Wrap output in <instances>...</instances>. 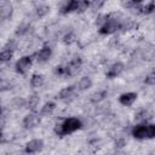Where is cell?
I'll use <instances>...</instances> for the list:
<instances>
[{"instance_id": "obj_30", "label": "cell", "mask_w": 155, "mask_h": 155, "mask_svg": "<svg viewBox=\"0 0 155 155\" xmlns=\"http://www.w3.org/2000/svg\"><path fill=\"white\" fill-rule=\"evenodd\" d=\"M6 90H10V82H6L4 80L1 82V91H6Z\"/></svg>"}, {"instance_id": "obj_29", "label": "cell", "mask_w": 155, "mask_h": 155, "mask_svg": "<svg viewBox=\"0 0 155 155\" xmlns=\"http://www.w3.org/2000/svg\"><path fill=\"white\" fill-rule=\"evenodd\" d=\"M125 145H126V140L125 139L121 138V139H116L115 140V147L116 148H124Z\"/></svg>"}, {"instance_id": "obj_16", "label": "cell", "mask_w": 155, "mask_h": 155, "mask_svg": "<svg viewBox=\"0 0 155 155\" xmlns=\"http://www.w3.org/2000/svg\"><path fill=\"white\" fill-rule=\"evenodd\" d=\"M74 92H75V86H67V87H64L63 90H61V92H59V98H61V99H68V98L73 97Z\"/></svg>"}, {"instance_id": "obj_17", "label": "cell", "mask_w": 155, "mask_h": 155, "mask_svg": "<svg viewBox=\"0 0 155 155\" xmlns=\"http://www.w3.org/2000/svg\"><path fill=\"white\" fill-rule=\"evenodd\" d=\"M48 12H50V6H48V5H45V4H41V5H39V6L35 8V13H36V16H38L39 18L46 17V16L48 15Z\"/></svg>"}, {"instance_id": "obj_19", "label": "cell", "mask_w": 155, "mask_h": 155, "mask_svg": "<svg viewBox=\"0 0 155 155\" xmlns=\"http://www.w3.org/2000/svg\"><path fill=\"white\" fill-rule=\"evenodd\" d=\"M44 84V78L42 75L40 74H34L30 79V86L34 87V88H38V87H41Z\"/></svg>"}, {"instance_id": "obj_23", "label": "cell", "mask_w": 155, "mask_h": 155, "mask_svg": "<svg viewBox=\"0 0 155 155\" xmlns=\"http://www.w3.org/2000/svg\"><path fill=\"white\" fill-rule=\"evenodd\" d=\"M75 41V34L73 31H68L64 36H63V42L67 44V45H70Z\"/></svg>"}, {"instance_id": "obj_7", "label": "cell", "mask_w": 155, "mask_h": 155, "mask_svg": "<svg viewBox=\"0 0 155 155\" xmlns=\"http://www.w3.org/2000/svg\"><path fill=\"white\" fill-rule=\"evenodd\" d=\"M13 13V6L8 0H1V5H0V17L2 21H6L8 18H11Z\"/></svg>"}, {"instance_id": "obj_10", "label": "cell", "mask_w": 155, "mask_h": 155, "mask_svg": "<svg viewBox=\"0 0 155 155\" xmlns=\"http://www.w3.org/2000/svg\"><path fill=\"white\" fill-rule=\"evenodd\" d=\"M51 56H52V48L50 46H44L36 53V61L39 63H45L51 58Z\"/></svg>"}, {"instance_id": "obj_9", "label": "cell", "mask_w": 155, "mask_h": 155, "mask_svg": "<svg viewBox=\"0 0 155 155\" xmlns=\"http://www.w3.org/2000/svg\"><path fill=\"white\" fill-rule=\"evenodd\" d=\"M124 69H125V65H124L121 62H116V63L111 64L110 68L108 69V71H107V78L114 79V78L119 76V75L124 71Z\"/></svg>"}, {"instance_id": "obj_5", "label": "cell", "mask_w": 155, "mask_h": 155, "mask_svg": "<svg viewBox=\"0 0 155 155\" xmlns=\"http://www.w3.org/2000/svg\"><path fill=\"white\" fill-rule=\"evenodd\" d=\"M31 64H33V58H31L30 56H23V57H21V58L16 62L15 68H16V70H17L19 74H25V73L30 69Z\"/></svg>"}, {"instance_id": "obj_12", "label": "cell", "mask_w": 155, "mask_h": 155, "mask_svg": "<svg viewBox=\"0 0 155 155\" xmlns=\"http://www.w3.org/2000/svg\"><path fill=\"white\" fill-rule=\"evenodd\" d=\"M132 136L137 139H145L147 138V124H139L133 127Z\"/></svg>"}, {"instance_id": "obj_20", "label": "cell", "mask_w": 155, "mask_h": 155, "mask_svg": "<svg viewBox=\"0 0 155 155\" xmlns=\"http://www.w3.org/2000/svg\"><path fill=\"white\" fill-rule=\"evenodd\" d=\"M12 56H13V51H12V48L5 47V48L1 51L0 59H1V62H8V61H11Z\"/></svg>"}, {"instance_id": "obj_14", "label": "cell", "mask_w": 155, "mask_h": 155, "mask_svg": "<svg viewBox=\"0 0 155 155\" xmlns=\"http://www.w3.org/2000/svg\"><path fill=\"white\" fill-rule=\"evenodd\" d=\"M54 109H56V104H54L53 102H47V103H45V104L41 107L40 114H41L42 116H48V115H51V114L54 111Z\"/></svg>"}, {"instance_id": "obj_27", "label": "cell", "mask_w": 155, "mask_h": 155, "mask_svg": "<svg viewBox=\"0 0 155 155\" xmlns=\"http://www.w3.org/2000/svg\"><path fill=\"white\" fill-rule=\"evenodd\" d=\"M12 105H13L16 109H18V108L25 107V105H27V101H24L23 98H17V99H15V101H13Z\"/></svg>"}, {"instance_id": "obj_2", "label": "cell", "mask_w": 155, "mask_h": 155, "mask_svg": "<svg viewBox=\"0 0 155 155\" xmlns=\"http://www.w3.org/2000/svg\"><path fill=\"white\" fill-rule=\"evenodd\" d=\"M121 19L116 15H108L107 21L99 27V33L103 35H110L114 34L120 29Z\"/></svg>"}, {"instance_id": "obj_8", "label": "cell", "mask_w": 155, "mask_h": 155, "mask_svg": "<svg viewBox=\"0 0 155 155\" xmlns=\"http://www.w3.org/2000/svg\"><path fill=\"white\" fill-rule=\"evenodd\" d=\"M39 122H40L39 115H38V114H34V113H30V114H28V115L24 116L22 124H23V127H24V128L30 130V128L36 127V126L39 125Z\"/></svg>"}, {"instance_id": "obj_26", "label": "cell", "mask_w": 155, "mask_h": 155, "mask_svg": "<svg viewBox=\"0 0 155 155\" xmlns=\"http://www.w3.org/2000/svg\"><path fill=\"white\" fill-rule=\"evenodd\" d=\"M145 84L147 85H150V86H155V71L154 73H150L145 76Z\"/></svg>"}, {"instance_id": "obj_13", "label": "cell", "mask_w": 155, "mask_h": 155, "mask_svg": "<svg viewBox=\"0 0 155 155\" xmlns=\"http://www.w3.org/2000/svg\"><path fill=\"white\" fill-rule=\"evenodd\" d=\"M76 87H78L79 91H86V90H88L90 87H92V80H91V78H88V76L81 78L79 80Z\"/></svg>"}, {"instance_id": "obj_3", "label": "cell", "mask_w": 155, "mask_h": 155, "mask_svg": "<svg viewBox=\"0 0 155 155\" xmlns=\"http://www.w3.org/2000/svg\"><path fill=\"white\" fill-rule=\"evenodd\" d=\"M90 2L88 0H65L61 7L62 13H70V12H82L87 10Z\"/></svg>"}, {"instance_id": "obj_24", "label": "cell", "mask_w": 155, "mask_h": 155, "mask_svg": "<svg viewBox=\"0 0 155 155\" xmlns=\"http://www.w3.org/2000/svg\"><path fill=\"white\" fill-rule=\"evenodd\" d=\"M154 11H155V1H150L145 6L142 7V12L143 13H151Z\"/></svg>"}, {"instance_id": "obj_21", "label": "cell", "mask_w": 155, "mask_h": 155, "mask_svg": "<svg viewBox=\"0 0 155 155\" xmlns=\"http://www.w3.org/2000/svg\"><path fill=\"white\" fill-rule=\"evenodd\" d=\"M39 102H40V98L38 97V96H30L29 98H28V101H27V107L29 108V109H31V110H34L38 105H39Z\"/></svg>"}, {"instance_id": "obj_25", "label": "cell", "mask_w": 155, "mask_h": 155, "mask_svg": "<svg viewBox=\"0 0 155 155\" xmlns=\"http://www.w3.org/2000/svg\"><path fill=\"white\" fill-rule=\"evenodd\" d=\"M147 138H155V125L147 124Z\"/></svg>"}, {"instance_id": "obj_4", "label": "cell", "mask_w": 155, "mask_h": 155, "mask_svg": "<svg viewBox=\"0 0 155 155\" xmlns=\"http://www.w3.org/2000/svg\"><path fill=\"white\" fill-rule=\"evenodd\" d=\"M81 65H82L81 58H75V59L70 61V62L67 64L65 68H62V69L59 70V73H61V74H65V75H68V76H74V75H76V74L80 71Z\"/></svg>"}, {"instance_id": "obj_28", "label": "cell", "mask_w": 155, "mask_h": 155, "mask_svg": "<svg viewBox=\"0 0 155 155\" xmlns=\"http://www.w3.org/2000/svg\"><path fill=\"white\" fill-rule=\"evenodd\" d=\"M136 119H137L138 121H147V119H148V113H147L145 110H142V111H139V113L136 115Z\"/></svg>"}, {"instance_id": "obj_11", "label": "cell", "mask_w": 155, "mask_h": 155, "mask_svg": "<svg viewBox=\"0 0 155 155\" xmlns=\"http://www.w3.org/2000/svg\"><path fill=\"white\" fill-rule=\"evenodd\" d=\"M136 99H137V93L134 92H126L119 97V102L125 107H131L136 102Z\"/></svg>"}, {"instance_id": "obj_1", "label": "cell", "mask_w": 155, "mask_h": 155, "mask_svg": "<svg viewBox=\"0 0 155 155\" xmlns=\"http://www.w3.org/2000/svg\"><path fill=\"white\" fill-rule=\"evenodd\" d=\"M81 126H82V124L78 117H69V119L64 120L62 124L56 125L54 131H56V133L63 136V134H69V133L78 131L79 128H81Z\"/></svg>"}, {"instance_id": "obj_6", "label": "cell", "mask_w": 155, "mask_h": 155, "mask_svg": "<svg viewBox=\"0 0 155 155\" xmlns=\"http://www.w3.org/2000/svg\"><path fill=\"white\" fill-rule=\"evenodd\" d=\"M44 148V142L42 139H31L25 144L24 151L27 154H34V153H39L41 149Z\"/></svg>"}, {"instance_id": "obj_18", "label": "cell", "mask_w": 155, "mask_h": 155, "mask_svg": "<svg viewBox=\"0 0 155 155\" xmlns=\"http://www.w3.org/2000/svg\"><path fill=\"white\" fill-rule=\"evenodd\" d=\"M134 27H136L134 21H132V19H130V18L121 19V25H120V29H121L122 31L132 30V29H134Z\"/></svg>"}, {"instance_id": "obj_15", "label": "cell", "mask_w": 155, "mask_h": 155, "mask_svg": "<svg viewBox=\"0 0 155 155\" xmlns=\"http://www.w3.org/2000/svg\"><path fill=\"white\" fill-rule=\"evenodd\" d=\"M107 94H108L107 91H97V92H94V93H92V94L90 96V102L97 104V103L102 102V101L107 97Z\"/></svg>"}, {"instance_id": "obj_22", "label": "cell", "mask_w": 155, "mask_h": 155, "mask_svg": "<svg viewBox=\"0 0 155 155\" xmlns=\"http://www.w3.org/2000/svg\"><path fill=\"white\" fill-rule=\"evenodd\" d=\"M29 30H30V25L27 24V23H22L21 25L17 27V29H16V34L19 35V36H23V35L28 34Z\"/></svg>"}]
</instances>
